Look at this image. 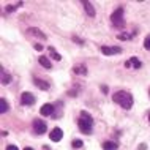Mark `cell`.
I'll list each match as a JSON object with an SVG mask.
<instances>
[{"label": "cell", "instance_id": "cell-13", "mask_svg": "<svg viewBox=\"0 0 150 150\" xmlns=\"http://www.w3.org/2000/svg\"><path fill=\"white\" fill-rule=\"evenodd\" d=\"M13 78H11V74L8 73L5 68H2V86H6V84H10Z\"/></svg>", "mask_w": 150, "mask_h": 150}, {"label": "cell", "instance_id": "cell-29", "mask_svg": "<svg viewBox=\"0 0 150 150\" xmlns=\"http://www.w3.org/2000/svg\"><path fill=\"white\" fill-rule=\"evenodd\" d=\"M149 120H150V112H149Z\"/></svg>", "mask_w": 150, "mask_h": 150}, {"label": "cell", "instance_id": "cell-16", "mask_svg": "<svg viewBox=\"0 0 150 150\" xmlns=\"http://www.w3.org/2000/svg\"><path fill=\"white\" fill-rule=\"evenodd\" d=\"M38 62H40V65H41L43 68H47V70H49V68H52V63L49 62V59L44 57V55H41V57L38 59Z\"/></svg>", "mask_w": 150, "mask_h": 150}, {"label": "cell", "instance_id": "cell-12", "mask_svg": "<svg viewBox=\"0 0 150 150\" xmlns=\"http://www.w3.org/2000/svg\"><path fill=\"white\" fill-rule=\"evenodd\" d=\"M33 84L36 87H40L41 90H49V82H46V81H43V79H38V78H33Z\"/></svg>", "mask_w": 150, "mask_h": 150}, {"label": "cell", "instance_id": "cell-26", "mask_svg": "<svg viewBox=\"0 0 150 150\" xmlns=\"http://www.w3.org/2000/svg\"><path fill=\"white\" fill-rule=\"evenodd\" d=\"M101 90H103V93H108V87L106 86H101Z\"/></svg>", "mask_w": 150, "mask_h": 150}, {"label": "cell", "instance_id": "cell-14", "mask_svg": "<svg viewBox=\"0 0 150 150\" xmlns=\"http://www.w3.org/2000/svg\"><path fill=\"white\" fill-rule=\"evenodd\" d=\"M119 149V144L115 141H106L103 142V150H117Z\"/></svg>", "mask_w": 150, "mask_h": 150}, {"label": "cell", "instance_id": "cell-1", "mask_svg": "<svg viewBox=\"0 0 150 150\" xmlns=\"http://www.w3.org/2000/svg\"><path fill=\"white\" fill-rule=\"evenodd\" d=\"M112 100H114V103H117L119 106H122L123 109H131L133 108V103H134L133 95L129 92H125V90L115 92L114 95H112Z\"/></svg>", "mask_w": 150, "mask_h": 150}, {"label": "cell", "instance_id": "cell-23", "mask_svg": "<svg viewBox=\"0 0 150 150\" xmlns=\"http://www.w3.org/2000/svg\"><path fill=\"white\" fill-rule=\"evenodd\" d=\"M73 41H76L78 44H84V41H82V40L79 38V36H73Z\"/></svg>", "mask_w": 150, "mask_h": 150}, {"label": "cell", "instance_id": "cell-5", "mask_svg": "<svg viewBox=\"0 0 150 150\" xmlns=\"http://www.w3.org/2000/svg\"><path fill=\"white\" fill-rule=\"evenodd\" d=\"M101 52L104 55H117L122 54V49L119 46H101Z\"/></svg>", "mask_w": 150, "mask_h": 150}, {"label": "cell", "instance_id": "cell-25", "mask_svg": "<svg viewBox=\"0 0 150 150\" xmlns=\"http://www.w3.org/2000/svg\"><path fill=\"white\" fill-rule=\"evenodd\" d=\"M6 150H19V149L16 147V145H8V147H6Z\"/></svg>", "mask_w": 150, "mask_h": 150}, {"label": "cell", "instance_id": "cell-19", "mask_svg": "<svg viewBox=\"0 0 150 150\" xmlns=\"http://www.w3.org/2000/svg\"><path fill=\"white\" fill-rule=\"evenodd\" d=\"M19 6H22V2H18V3H14V5H8L5 10L8 11V13H11V11H14L16 8H19Z\"/></svg>", "mask_w": 150, "mask_h": 150}, {"label": "cell", "instance_id": "cell-7", "mask_svg": "<svg viewBox=\"0 0 150 150\" xmlns=\"http://www.w3.org/2000/svg\"><path fill=\"white\" fill-rule=\"evenodd\" d=\"M49 137H51L52 142H60V141H62V137H63V131L60 128H54L49 133Z\"/></svg>", "mask_w": 150, "mask_h": 150}, {"label": "cell", "instance_id": "cell-15", "mask_svg": "<svg viewBox=\"0 0 150 150\" xmlns=\"http://www.w3.org/2000/svg\"><path fill=\"white\" fill-rule=\"evenodd\" d=\"M73 71H74V74H79V76H86V74H87L86 65H78V67L73 68Z\"/></svg>", "mask_w": 150, "mask_h": 150}, {"label": "cell", "instance_id": "cell-22", "mask_svg": "<svg viewBox=\"0 0 150 150\" xmlns=\"http://www.w3.org/2000/svg\"><path fill=\"white\" fill-rule=\"evenodd\" d=\"M131 36H129V33H120L119 35V40H129Z\"/></svg>", "mask_w": 150, "mask_h": 150}, {"label": "cell", "instance_id": "cell-17", "mask_svg": "<svg viewBox=\"0 0 150 150\" xmlns=\"http://www.w3.org/2000/svg\"><path fill=\"white\" fill-rule=\"evenodd\" d=\"M8 111H10V104L6 103L5 98H0V112L5 114V112H8Z\"/></svg>", "mask_w": 150, "mask_h": 150}, {"label": "cell", "instance_id": "cell-18", "mask_svg": "<svg viewBox=\"0 0 150 150\" xmlns=\"http://www.w3.org/2000/svg\"><path fill=\"white\" fill-rule=\"evenodd\" d=\"M47 49H49V54H51V57L54 59V60H62V57H60V54H57V52H55V47H47Z\"/></svg>", "mask_w": 150, "mask_h": 150}, {"label": "cell", "instance_id": "cell-8", "mask_svg": "<svg viewBox=\"0 0 150 150\" xmlns=\"http://www.w3.org/2000/svg\"><path fill=\"white\" fill-rule=\"evenodd\" d=\"M27 33L29 35H33L35 38H40V40H46L47 36L44 32H41L40 29H36V27H30V29H27Z\"/></svg>", "mask_w": 150, "mask_h": 150}, {"label": "cell", "instance_id": "cell-4", "mask_svg": "<svg viewBox=\"0 0 150 150\" xmlns=\"http://www.w3.org/2000/svg\"><path fill=\"white\" fill-rule=\"evenodd\" d=\"M35 96L32 95L30 92H22L21 95V104L22 106H32V104H35Z\"/></svg>", "mask_w": 150, "mask_h": 150}, {"label": "cell", "instance_id": "cell-27", "mask_svg": "<svg viewBox=\"0 0 150 150\" xmlns=\"http://www.w3.org/2000/svg\"><path fill=\"white\" fill-rule=\"evenodd\" d=\"M145 149H147V145H145V144H141L139 145V150H145Z\"/></svg>", "mask_w": 150, "mask_h": 150}, {"label": "cell", "instance_id": "cell-9", "mask_svg": "<svg viewBox=\"0 0 150 150\" xmlns=\"http://www.w3.org/2000/svg\"><path fill=\"white\" fill-rule=\"evenodd\" d=\"M52 112H54V106H52V104H43L41 109H40V114L44 115V117H52L54 115Z\"/></svg>", "mask_w": 150, "mask_h": 150}, {"label": "cell", "instance_id": "cell-24", "mask_svg": "<svg viewBox=\"0 0 150 150\" xmlns=\"http://www.w3.org/2000/svg\"><path fill=\"white\" fill-rule=\"evenodd\" d=\"M35 51H43V46H41V44L36 43V44H35Z\"/></svg>", "mask_w": 150, "mask_h": 150}, {"label": "cell", "instance_id": "cell-11", "mask_svg": "<svg viewBox=\"0 0 150 150\" xmlns=\"http://www.w3.org/2000/svg\"><path fill=\"white\" fill-rule=\"evenodd\" d=\"M82 5H84V10H86V13L88 14V16H90V18H95V6H93L92 5V2H82Z\"/></svg>", "mask_w": 150, "mask_h": 150}, {"label": "cell", "instance_id": "cell-21", "mask_svg": "<svg viewBox=\"0 0 150 150\" xmlns=\"http://www.w3.org/2000/svg\"><path fill=\"white\" fill-rule=\"evenodd\" d=\"M144 47L147 51H150V36H147V38L144 40Z\"/></svg>", "mask_w": 150, "mask_h": 150}, {"label": "cell", "instance_id": "cell-6", "mask_svg": "<svg viewBox=\"0 0 150 150\" xmlns=\"http://www.w3.org/2000/svg\"><path fill=\"white\" fill-rule=\"evenodd\" d=\"M33 131L36 134H44L47 131V125L44 123L43 120H35L33 122Z\"/></svg>", "mask_w": 150, "mask_h": 150}, {"label": "cell", "instance_id": "cell-2", "mask_svg": "<svg viewBox=\"0 0 150 150\" xmlns=\"http://www.w3.org/2000/svg\"><path fill=\"white\" fill-rule=\"evenodd\" d=\"M78 127L84 134H90V133L93 131V119H92V115L88 114V112H86V111L81 112L79 120H78Z\"/></svg>", "mask_w": 150, "mask_h": 150}, {"label": "cell", "instance_id": "cell-20", "mask_svg": "<svg viewBox=\"0 0 150 150\" xmlns=\"http://www.w3.org/2000/svg\"><path fill=\"white\" fill-rule=\"evenodd\" d=\"M71 145H73V149H81V147L84 145V142H82L81 139H74V141L71 142Z\"/></svg>", "mask_w": 150, "mask_h": 150}, {"label": "cell", "instance_id": "cell-28", "mask_svg": "<svg viewBox=\"0 0 150 150\" xmlns=\"http://www.w3.org/2000/svg\"><path fill=\"white\" fill-rule=\"evenodd\" d=\"M24 150H33V149H32V147H25V149H24Z\"/></svg>", "mask_w": 150, "mask_h": 150}, {"label": "cell", "instance_id": "cell-3", "mask_svg": "<svg viewBox=\"0 0 150 150\" xmlns=\"http://www.w3.org/2000/svg\"><path fill=\"white\" fill-rule=\"evenodd\" d=\"M111 22L115 27H122V24H123V8H117L111 14Z\"/></svg>", "mask_w": 150, "mask_h": 150}, {"label": "cell", "instance_id": "cell-10", "mask_svg": "<svg viewBox=\"0 0 150 150\" xmlns=\"http://www.w3.org/2000/svg\"><path fill=\"white\" fill-rule=\"evenodd\" d=\"M125 67H127V68H136V70H137V68H141V67H142V63H141V60L139 59H136V57H131V59H129L128 60V62H125Z\"/></svg>", "mask_w": 150, "mask_h": 150}]
</instances>
